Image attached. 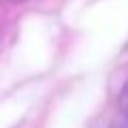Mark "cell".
<instances>
[{
    "label": "cell",
    "mask_w": 128,
    "mask_h": 128,
    "mask_svg": "<svg viewBox=\"0 0 128 128\" xmlns=\"http://www.w3.org/2000/svg\"><path fill=\"white\" fill-rule=\"evenodd\" d=\"M120 128H128V115H126V120H124V124H122Z\"/></svg>",
    "instance_id": "2"
},
{
    "label": "cell",
    "mask_w": 128,
    "mask_h": 128,
    "mask_svg": "<svg viewBox=\"0 0 128 128\" xmlns=\"http://www.w3.org/2000/svg\"><path fill=\"white\" fill-rule=\"evenodd\" d=\"M120 109L124 111V115H128V83L124 86L122 94H120Z\"/></svg>",
    "instance_id": "1"
}]
</instances>
